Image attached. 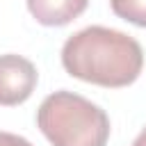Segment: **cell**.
<instances>
[{
    "label": "cell",
    "mask_w": 146,
    "mask_h": 146,
    "mask_svg": "<svg viewBox=\"0 0 146 146\" xmlns=\"http://www.w3.org/2000/svg\"><path fill=\"white\" fill-rule=\"evenodd\" d=\"M130 146H146V125L139 130V135L132 139V144H130Z\"/></svg>",
    "instance_id": "obj_7"
},
{
    "label": "cell",
    "mask_w": 146,
    "mask_h": 146,
    "mask_svg": "<svg viewBox=\"0 0 146 146\" xmlns=\"http://www.w3.org/2000/svg\"><path fill=\"white\" fill-rule=\"evenodd\" d=\"M59 57L71 78L107 89L128 87L144 71L141 43L105 25H87L73 32L64 41Z\"/></svg>",
    "instance_id": "obj_1"
},
{
    "label": "cell",
    "mask_w": 146,
    "mask_h": 146,
    "mask_svg": "<svg viewBox=\"0 0 146 146\" xmlns=\"http://www.w3.org/2000/svg\"><path fill=\"white\" fill-rule=\"evenodd\" d=\"M36 125L52 146H107L112 130L100 105L68 89L52 91L41 100Z\"/></svg>",
    "instance_id": "obj_2"
},
{
    "label": "cell",
    "mask_w": 146,
    "mask_h": 146,
    "mask_svg": "<svg viewBox=\"0 0 146 146\" xmlns=\"http://www.w3.org/2000/svg\"><path fill=\"white\" fill-rule=\"evenodd\" d=\"M39 84L36 66L16 52L0 55V105L14 107L23 105Z\"/></svg>",
    "instance_id": "obj_3"
},
{
    "label": "cell",
    "mask_w": 146,
    "mask_h": 146,
    "mask_svg": "<svg viewBox=\"0 0 146 146\" xmlns=\"http://www.w3.org/2000/svg\"><path fill=\"white\" fill-rule=\"evenodd\" d=\"M0 146H34L30 139L21 137V135H14V132H5L0 130Z\"/></svg>",
    "instance_id": "obj_6"
},
{
    "label": "cell",
    "mask_w": 146,
    "mask_h": 146,
    "mask_svg": "<svg viewBox=\"0 0 146 146\" xmlns=\"http://www.w3.org/2000/svg\"><path fill=\"white\" fill-rule=\"evenodd\" d=\"M32 18L46 27H62L89 7V0H25Z\"/></svg>",
    "instance_id": "obj_4"
},
{
    "label": "cell",
    "mask_w": 146,
    "mask_h": 146,
    "mask_svg": "<svg viewBox=\"0 0 146 146\" xmlns=\"http://www.w3.org/2000/svg\"><path fill=\"white\" fill-rule=\"evenodd\" d=\"M110 7L119 18L146 27V0H110Z\"/></svg>",
    "instance_id": "obj_5"
}]
</instances>
